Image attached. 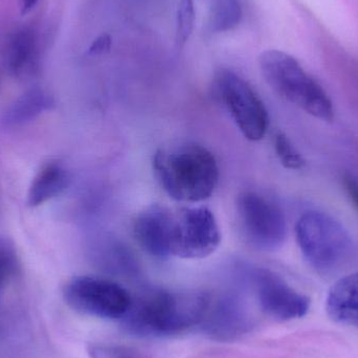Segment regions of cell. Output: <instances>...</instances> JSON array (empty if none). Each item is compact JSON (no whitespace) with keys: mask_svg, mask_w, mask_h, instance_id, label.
Wrapping results in <instances>:
<instances>
[{"mask_svg":"<svg viewBox=\"0 0 358 358\" xmlns=\"http://www.w3.org/2000/svg\"><path fill=\"white\" fill-rule=\"evenodd\" d=\"M152 165L159 185L176 201H203L218 185L216 157L198 143L179 142L162 147L155 152Z\"/></svg>","mask_w":358,"mask_h":358,"instance_id":"cell-1","label":"cell"},{"mask_svg":"<svg viewBox=\"0 0 358 358\" xmlns=\"http://www.w3.org/2000/svg\"><path fill=\"white\" fill-rule=\"evenodd\" d=\"M42 0H21V13L27 14L31 12Z\"/></svg>","mask_w":358,"mask_h":358,"instance_id":"cell-23","label":"cell"},{"mask_svg":"<svg viewBox=\"0 0 358 358\" xmlns=\"http://www.w3.org/2000/svg\"><path fill=\"white\" fill-rule=\"evenodd\" d=\"M3 62L12 75L31 77L39 71L42 41L39 31L31 27H20L8 36L3 48Z\"/></svg>","mask_w":358,"mask_h":358,"instance_id":"cell-12","label":"cell"},{"mask_svg":"<svg viewBox=\"0 0 358 358\" xmlns=\"http://www.w3.org/2000/svg\"><path fill=\"white\" fill-rule=\"evenodd\" d=\"M206 292H149L131 306L124 317L126 328L136 336H165L180 334L203 320L210 303Z\"/></svg>","mask_w":358,"mask_h":358,"instance_id":"cell-2","label":"cell"},{"mask_svg":"<svg viewBox=\"0 0 358 358\" xmlns=\"http://www.w3.org/2000/svg\"><path fill=\"white\" fill-rule=\"evenodd\" d=\"M250 283L261 309L269 317L278 321H292L308 313L309 299L288 285L277 273L264 268L252 269Z\"/></svg>","mask_w":358,"mask_h":358,"instance_id":"cell-9","label":"cell"},{"mask_svg":"<svg viewBox=\"0 0 358 358\" xmlns=\"http://www.w3.org/2000/svg\"><path fill=\"white\" fill-rule=\"evenodd\" d=\"M196 10L194 0H180L176 15V43L187 44L195 27Z\"/></svg>","mask_w":358,"mask_h":358,"instance_id":"cell-17","label":"cell"},{"mask_svg":"<svg viewBox=\"0 0 358 358\" xmlns=\"http://www.w3.org/2000/svg\"><path fill=\"white\" fill-rule=\"evenodd\" d=\"M220 242V229L210 208L192 206L173 210L171 257L206 258L216 252Z\"/></svg>","mask_w":358,"mask_h":358,"instance_id":"cell-8","label":"cell"},{"mask_svg":"<svg viewBox=\"0 0 358 358\" xmlns=\"http://www.w3.org/2000/svg\"><path fill=\"white\" fill-rule=\"evenodd\" d=\"M173 210L152 204L138 213L134 222V234L138 245L155 258L171 257V225Z\"/></svg>","mask_w":358,"mask_h":358,"instance_id":"cell-10","label":"cell"},{"mask_svg":"<svg viewBox=\"0 0 358 358\" xmlns=\"http://www.w3.org/2000/svg\"><path fill=\"white\" fill-rule=\"evenodd\" d=\"M326 309L334 322L358 328V273L343 278L332 286Z\"/></svg>","mask_w":358,"mask_h":358,"instance_id":"cell-13","label":"cell"},{"mask_svg":"<svg viewBox=\"0 0 358 358\" xmlns=\"http://www.w3.org/2000/svg\"><path fill=\"white\" fill-rule=\"evenodd\" d=\"M63 298L73 310L88 317L115 320L124 317L131 306L129 292L113 280L80 275L63 288Z\"/></svg>","mask_w":358,"mask_h":358,"instance_id":"cell-6","label":"cell"},{"mask_svg":"<svg viewBox=\"0 0 358 358\" xmlns=\"http://www.w3.org/2000/svg\"><path fill=\"white\" fill-rule=\"evenodd\" d=\"M345 189L358 210V181L351 176H345Z\"/></svg>","mask_w":358,"mask_h":358,"instance_id":"cell-22","label":"cell"},{"mask_svg":"<svg viewBox=\"0 0 358 358\" xmlns=\"http://www.w3.org/2000/svg\"><path fill=\"white\" fill-rule=\"evenodd\" d=\"M71 182L69 171L60 162H50L31 181L27 195L29 206H39L60 195Z\"/></svg>","mask_w":358,"mask_h":358,"instance_id":"cell-14","label":"cell"},{"mask_svg":"<svg viewBox=\"0 0 358 358\" xmlns=\"http://www.w3.org/2000/svg\"><path fill=\"white\" fill-rule=\"evenodd\" d=\"M261 73L271 90L308 115L330 121L334 109L327 92L287 52L269 50L259 58Z\"/></svg>","mask_w":358,"mask_h":358,"instance_id":"cell-3","label":"cell"},{"mask_svg":"<svg viewBox=\"0 0 358 358\" xmlns=\"http://www.w3.org/2000/svg\"><path fill=\"white\" fill-rule=\"evenodd\" d=\"M275 149L284 167L292 170L302 169L304 167V159L285 134H278L275 136Z\"/></svg>","mask_w":358,"mask_h":358,"instance_id":"cell-19","label":"cell"},{"mask_svg":"<svg viewBox=\"0 0 358 358\" xmlns=\"http://www.w3.org/2000/svg\"><path fill=\"white\" fill-rule=\"evenodd\" d=\"M110 37L107 35L100 36L92 42V46L90 48V52L92 55L103 54L110 48Z\"/></svg>","mask_w":358,"mask_h":358,"instance_id":"cell-21","label":"cell"},{"mask_svg":"<svg viewBox=\"0 0 358 358\" xmlns=\"http://www.w3.org/2000/svg\"><path fill=\"white\" fill-rule=\"evenodd\" d=\"M242 18L239 0H208V29L210 33L233 31Z\"/></svg>","mask_w":358,"mask_h":358,"instance_id":"cell-16","label":"cell"},{"mask_svg":"<svg viewBox=\"0 0 358 358\" xmlns=\"http://www.w3.org/2000/svg\"><path fill=\"white\" fill-rule=\"evenodd\" d=\"M215 85L231 119L244 138L262 140L268 128V113L264 103L248 81L229 69H221Z\"/></svg>","mask_w":358,"mask_h":358,"instance_id":"cell-7","label":"cell"},{"mask_svg":"<svg viewBox=\"0 0 358 358\" xmlns=\"http://www.w3.org/2000/svg\"><path fill=\"white\" fill-rule=\"evenodd\" d=\"M18 267L16 250L10 239L0 238V296Z\"/></svg>","mask_w":358,"mask_h":358,"instance_id":"cell-18","label":"cell"},{"mask_svg":"<svg viewBox=\"0 0 358 358\" xmlns=\"http://www.w3.org/2000/svg\"><path fill=\"white\" fill-rule=\"evenodd\" d=\"M238 227L246 244L261 252L279 250L287 236L281 208L257 192H243L237 199Z\"/></svg>","mask_w":358,"mask_h":358,"instance_id":"cell-5","label":"cell"},{"mask_svg":"<svg viewBox=\"0 0 358 358\" xmlns=\"http://www.w3.org/2000/svg\"><path fill=\"white\" fill-rule=\"evenodd\" d=\"M87 352L90 358H144L136 349L120 345L92 344Z\"/></svg>","mask_w":358,"mask_h":358,"instance_id":"cell-20","label":"cell"},{"mask_svg":"<svg viewBox=\"0 0 358 358\" xmlns=\"http://www.w3.org/2000/svg\"><path fill=\"white\" fill-rule=\"evenodd\" d=\"M296 233L303 257L317 273H334L347 262L352 252L350 234L340 221L325 213L303 215Z\"/></svg>","mask_w":358,"mask_h":358,"instance_id":"cell-4","label":"cell"},{"mask_svg":"<svg viewBox=\"0 0 358 358\" xmlns=\"http://www.w3.org/2000/svg\"><path fill=\"white\" fill-rule=\"evenodd\" d=\"M54 98L41 88H34L19 96L2 115L6 127H15L33 121L44 111L54 107Z\"/></svg>","mask_w":358,"mask_h":358,"instance_id":"cell-15","label":"cell"},{"mask_svg":"<svg viewBox=\"0 0 358 358\" xmlns=\"http://www.w3.org/2000/svg\"><path fill=\"white\" fill-rule=\"evenodd\" d=\"M201 324L208 336L217 341H231L248 332L252 319L243 303L231 296L210 298Z\"/></svg>","mask_w":358,"mask_h":358,"instance_id":"cell-11","label":"cell"}]
</instances>
